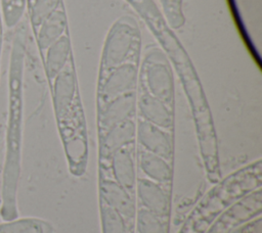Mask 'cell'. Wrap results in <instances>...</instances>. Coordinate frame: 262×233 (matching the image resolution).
Listing matches in <instances>:
<instances>
[{"label":"cell","mask_w":262,"mask_h":233,"mask_svg":"<svg viewBox=\"0 0 262 233\" xmlns=\"http://www.w3.org/2000/svg\"><path fill=\"white\" fill-rule=\"evenodd\" d=\"M136 102V95L134 91L121 94L107 103L102 112L101 125L104 129L111 128L128 121L131 113L134 111Z\"/></svg>","instance_id":"5"},{"label":"cell","mask_w":262,"mask_h":233,"mask_svg":"<svg viewBox=\"0 0 262 233\" xmlns=\"http://www.w3.org/2000/svg\"><path fill=\"white\" fill-rule=\"evenodd\" d=\"M29 3V15L34 33L57 9L58 0H31Z\"/></svg>","instance_id":"15"},{"label":"cell","mask_w":262,"mask_h":233,"mask_svg":"<svg viewBox=\"0 0 262 233\" xmlns=\"http://www.w3.org/2000/svg\"><path fill=\"white\" fill-rule=\"evenodd\" d=\"M27 0H1L4 20L7 27L15 26L25 10Z\"/></svg>","instance_id":"16"},{"label":"cell","mask_w":262,"mask_h":233,"mask_svg":"<svg viewBox=\"0 0 262 233\" xmlns=\"http://www.w3.org/2000/svg\"><path fill=\"white\" fill-rule=\"evenodd\" d=\"M102 220L105 233H124V222L121 215L107 206L102 211Z\"/></svg>","instance_id":"18"},{"label":"cell","mask_w":262,"mask_h":233,"mask_svg":"<svg viewBox=\"0 0 262 233\" xmlns=\"http://www.w3.org/2000/svg\"><path fill=\"white\" fill-rule=\"evenodd\" d=\"M3 24H2V16L0 12V42H3Z\"/></svg>","instance_id":"19"},{"label":"cell","mask_w":262,"mask_h":233,"mask_svg":"<svg viewBox=\"0 0 262 233\" xmlns=\"http://www.w3.org/2000/svg\"><path fill=\"white\" fill-rule=\"evenodd\" d=\"M72 63L73 60L70 62L68 67H63L62 71L54 78L53 100L58 116L66 113V110L74 98L75 78Z\"/></svg>","instance_id":"7"},{"label":"cell","mask_w":262,"mask_h":233,"mask_svg":"<svg viewBox=\"0 0 262 233\" xmlns=\"http://www.w3.org/2000/svg\"><path fill=\"white\" fill-rule=\"evenodd\" d=\"M67 32V18L62 10H56L52 13L35 32L37 44L41 54L59 39Z\"/></svg>","instance_id":"8"},{"label":"cell","mask_w":262,"mask_h":233,"mask_svg":"<svg viewBox=\"0 0 262 233\" xmlns=\"http://www.w3.org/2000/svg\"><path fill=\"white\" fill-rule=\"evenodd\" d=\"M138 105L140 113L146 122L165 129H170L172 127V113L168 109L167 104L160 99L154 97L149 93H144L140 96Z\"/></svg>","instance_id":"9"},{"label":"cell","mask_w":262,"mask_h":233,"mask_svg":"<svg viewBox=\"0 0 262 233\" xmlns=\"http://www.w3.org/2000/svg\"><path fill=\"white\" fill-rule=\"evenodd\" d=\"M142 64V76L149 94L167 105H171L173 100V79L165 55L161 50L150 48L145 52Z\"/></svg>","instance_id":"2"},{"label":"cell","mask_w":262,"mask_h":233,"mask_svg":"<svg viewBox=\"0 0 262 233\" xmlns=\"http://www.w3.org/2000/svg\"><path fill=\"white\" fill-rule=\"evenodd\" d=\"M138 61L139 56L115 64L101 63L108 71L102 86L103 98L106 101L135 89L138 77Z\"/></svg>","instance_id":"3"},{"label":"cell","mask_w":262,"mask_h":233,"mask_svg":"<svg viewBox=\"0 0 262 233\" xmlns=\"http://www.w3.org/2000/svg\"><path fill=\"white\" fill-rule=\"evenodd\" d=\"M28 1H31V0H28Z\"/></svg>","instance_id":"21"},{"label":"cell","mask_w":262,"mask_h":233,"mask_svg":"<svg viewBox=\"0 0 262 233\" xmlns=\"http://www.w3.org/2000/svg\"><path fill=\"white\" fill-rule=\"evenodd\" d=\"M113 170L117 183L124 189L130 190L135 184L134 164L130 152L121 148L114 153Z\"/></svg>","instance_id":"12"},{"label":"cell","mask_w":262,"mask_h":233,"mask_svg":"<svg viewBox=\"0 0 262 233\" xmlns=\"http://www.w3.org/2000/svg\"><path fill=\"white\" fill-rule=\"evenodd\" d=\"M140 167L151 179L159 182H167L171 179V169L163 157L149 151L140 154Z\"/></svg>","instance_id":"14"},{"label":"cell","mask_w":262,"mask_h":233,"mask_svg":"<svg viewBox=\"0 0 262 233\" xmlns=\"http://www.w3.org/2000/svg\"><path fill=\"white\" fill-rule=\"evenodd\" d=\"M101 194L110 207L114 208L120 215L132 217L134 215L135 206L122 186L116 182L106 181L101 185Z\"/></svg>","instance_id":"11"},{"label":"cell","mask_w":262,"mask_h":233,"mask_svg":"<svg viewBox=\"0 0 262 233\" xmlns=\"http://www.w3.org/2000/svg\"><path fill=\"white\" fill-rule=\"evenodd\" d=\"M1 51H2V42H0V59H1Z\"/></svg>","instance_id":"20"},{"label":"cell","mask_w":262,"mask_h":233,"mask_svg":"<svg viewBox=\"0 0 262 233\" xmlns=\"http://www.w3.org/2000/svg\"><path fill=\"white\" fill-rule=\"evenodd\" d=\"M135 136V125L132 121H125L110 130L103 141V150L106 154L115 153L124 145L131 143Z\"/></svg>","instance_id":"13"},{"label":"cell","mask_w":262,"mask_h":233,"mask_svg":"<svg viewBox=\"0 0 262 233\" xmlns=\"http://www.w3.org/2000/svg\"><path fill=\"white\" fill-rule=\"evenodd\" d=\"M137 189L138 195L147 211L156 216H164L168 213V197L157 184L148 180H140Z\"/></svg>","instance_id":"10"},{"label":"cell","mask_w":262,"mask_h":233,"mask_svg":"<svg viewBox=\"0 0 262 233\" xmlns=\"http://www.w3.org/2000/svg\"><path fill=\"white\" fill-rule=\"evenodd\" d=\"M42 56L46 75L49 81H52L62 71L66 63H68L70 59L73 58L68 34L66 33L53 44H51Z\"/></svg>","instance_id":"6"},{"label":"cell","mask_w":262,"mask_h":233,"mask_svg":"<svg viewBox=\"0 0 262 233\" xmlns=\"http://www.w3.org/2000/svg\"><path fill=\"white\" fill-rule=\"evenodd\" d=\"M138 139L142 146L149 152L165 159H170L172 155V140L169 134L158 126L146 121L140 122L138 127Z\"/></svg>","instance_id":"4"},{"label":"cell","mask_w":262,"mask_h":233,"mask_svg":"<svg viewBox=\"0 0 262 233\" xmlns=\"http://www.w3.org/2000/svg\"><path fill=\"white\" fill-rule=\"evenodd\" d=\"M25 30L19 28L13 39L8 78V120L2 176L0 216L6 221L17 218L16 190L19 178L21 139V81L25 57Z\"/></svg>","instance_id":"1"},{"label":"cell","mask_w":262,"mask_h":233,"mask_svg":"<svg viewBox=\"0 0 262 233\" xmlns=\"http://www.w3.org/2000/svg\"><path fill=\"white\" fill-rule=\"evenodd\" d=\"M138 229L141 233H164L160 220L147 209H141L138 213Z\"/></svg>","instance_id":"17"}]
</instances>
